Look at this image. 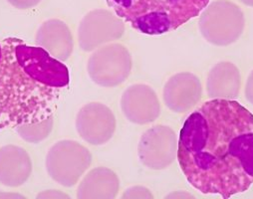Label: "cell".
<instances>
[{
	"label": "cell",
	"instance_id": "obj_1",
	"mask_svg": "<svg viewBox=\"0 0 253 199\" xmlns=\"http://www.w3.org/2000/svg\"><path fill=\"white\" fill-rule=\"evenodd\" d=\"M176 156L200 192L229 198L247 191L253 184V114L236 101L206 102L185 119Z\"/></svg>",
	"mask_w": 253,
	"mask_h": 199
},
{
	"label": "cell",
	"instance_id": "obj_2",
	"mask_svg": "<svg viewBox=\"0 0 253 199\" xmlns=\"http://www.w3.org/2000/svg\"><path fill=\"white\" fill-rule=\"evenodd\" d=\"M1 45L0 130L54 116L60 90L70 83L66 65L19 38H5Z\"/></svg>",
	"mask_w": 253,
	"mask_h": 199
},
{
	"label": "cell",
	"instance_id": "obj_3",
	"mask_svg": "<svg viewBox=\"0 0 253 199\" xmlns=\"http://www.w3.org/2000/svg\"><path fill=\"white\" fill-rule=\"evenodd\" d=\"M121 19L147 35H162L199 16L210 0H107Z\"/></svg>",
	"mask_w": 253,
	"mask_h": 199
},
{
	"label": "cell",
	"instance_id": "obj_4",
	"mask_svg": "<svg viewBox=\"0 0 253 199\" xmlns=\"http://www.w3.org/2000/svg\"><path fill=\"white\" fill-rule=\"evenodd\" d=\"M245 27L242 10L228 0H216L207 6L200 18L204 38L215 46H228L236 42Z\"/></svg>",
	"mask_w": 253,
	"mask_h": 199
},
{
	"label": "cell",
	"instance_id": "obj_5",
	"mask_svg": "<svg viewBox=\"0 0 253 199\" xmlns=\"http://www.w3.org/2000/svg\"><path fill=\"white\" fill-rule=\"evenodd\" d=\"M92 162L89 150L76 141L63 140L51 147L46 157V169L60 185L74 186Z\"/></svg>",
	"mask_w": 253,
	"mask_h": 199
},
{
	"label": "cell",
	"instance_id": "obj_6",
	"mask_svg": "<svg viewBox=\"0 0 253 199\" xmlns=\"http://www.w3.org/2000/svg\"><path fill=\"white\" fill-rule=\"evenodd\" d=\"M132 56L123 44L112 43L96 49L88 60L87 70L91 80L105 88L124 83L132 71Z\"/></svg>",
	"mask_w": 253,
	"mask_h": 199
},
{
	"label": "cell",
	"instance_id": "obj_7",
	"mask_svg": "<svg viewBox=\"0 0 253 199\" xmlns=\"http://www.w3.org/2000/svg\"><path fill=\"white\" fill-rule=\"evenodd\" d=\"M125 32V24L117 15L107 9L88 12L78 28V41L85 52L95 51L112 41L120 39Z\"/></svg>",
	"mask_w": 253,
	"mask_h": 199
},
{
	"label": "cell",
	"instance_id": "obj_8",
	"mask_svg": "<svg viewBox=\"0 0 253 199\" xmlns=\"http://www.w3.org/2000/svg\"><path fill=\"white\" fill-rule=\"evenodd\" d=\"M138 155L140 161L150 169L167 168L177 155V140L174 131L164 124L149 128L141 137Z\"/></svg>",
	"mask_w": 253,
	"mask_h": 199
},
{
	"label": "cell",
	"instance_id": "obj_9",
	"mask_svg": "<svg viewBox=\"0 0 253 199\" xmlns=\"http://www.w3.org/2000/svg\"><path fill=\"white\" fill-rule=\"evenodd\" d=\"M79 136L92 146L108 143L116 130V118L112 110L98 102L83 106L76 118Z\"/></svg>",
	"mask_w": 253,
	"mask_h": 199
},
{
	"label": "cell",
	"instance_id": "obj_10",
	"mask_svg": "<svg viewBox=\"0 0 253 199\" xmlns=\"http://www.w3.org/2000/svg\"><path fill=\"white\" fill-rule=\"evenodd\" d=\"M121 109L126 119L136 124L155 121L161 115V105L156 92L146 84H135L125 90Z\"/></svg>",
	"mask_w": 253,
	"mask_h": 199
},
{
	"label": "cell",
	"instance_id": "obj_11",
	"mask_svg": "<svg viewBox=\"0 0 253 199\" xmlns=\"http://www.w3.org/2000/svg\"><path fill=\"white\" fill-rule=\"evenodd\" d=\"M203 86L193 73H177L169 78L164 88V102L172 112L181 114L194 108L202 99Z\"/></svg>",
	"mask_w": 253,
	"mask_h": 199
},
{
	"label": "cell",
	"instance_id": "obj_12",
	"mask_svg": "<svg viewBox=\"0 0 253 199\" xmlns=\"http://www.w3.org/2000/svg\"><path fill=\"white\" fill-rule=\"evenodd\" d=\"M36 43L53 58L67 61L74 48L73 36L68 25L60 19L44 21L36 33Z\"/></svg>",
	"mask_w": 253,
	"mask_h": 199
},
{
	"label": "cell",
	"instance_id": "obj_13",
	"mask_svg": "<svg viewBox=\"0 0 253 199\" xmlns=\"http://www.w3.org/2000/svg\"><path fill=\"white\" fill-rule=\"evenodd\" d=\"M32 172V161L21 147L7 145L0 148V183L9 187L24 184Z\"/></svg>",
	"mask_w": 253,
	"mask_h": 199
},
{
	"label": "cell",
	"instance_id": "obj_14",
	"mask_svg": "<svg viewBox=\"0 0 253 199\" xmlns=\"http://www.w3.org/2000/svg\"><path fill=\"white\" fill-rule=\"evenodd\" d=\"M120 189L117 174L108 167L90 170L77 188L79 199H114Z\"/></svg>",
	"mask_w": 253,
	"mask_h": 199
},
{
	"label": "cell",
	"instance_id": "obj_15",
	"mask_svg": "<svg viewBox=\"0 0 253 199\" xmlns=\"http://www.w3.org/2000/svg\"><path fill=\"white\" fill-rule=\"evenodd\" d=\"M241 76L236 66L230 62H219L211 70L207 80V91L213 99L238 97Z\"/></svg>",
	"mask_w": 253,
	"mask_h": 199
},
{
	"label": "cell",
	"instance_id": "obj_16",
	"mask_svg": "<svg viewBox=\"0 0 253 199\" xmlns=\"http://www.w3.org/2000/svg\"><path fill=\"white\" fill-rule=\"evenodd\" d=\"M54 125V116L35 123H25L16 127L19 137L27 143L38 144L49 137Z\"/></svg>",
	"mask_w": 253,
	"mask_h": 199
},
{
	"label": "cell",
	"instance_id": "obj_17",
	"mask_svg": "<svg viewBox=\"0 0 253 199\" xmlns=\"http://www.w3.org/2000/svg\"><path fill=\"white\" fill-rule=\"evenodd\" d=\"M123 199H153L151 191L144 186H132L126 189L122 195Z\"/></svg>",
	"mask_w": 253,
	"mask_h": 199
},
{
	"label": "cell",
	"instance_id": "obj_18",
	"mask_svg": "<svg viewBox=\"0 0 253 199\" xmlns=\"http://www.w3.org/2000/svg\"><path fill=\"white\" fill-rule=\"evenodd\" d=\"M7 1L13 7L25 10V9L35 7L36 5H38L41 2V0H7Z\"/></svg>",
	"mask_w": 253,
	"mask_h": 199
},
{
	"label": "cell",
	"instance_id": "obj_19",
	"mask_svg": "<svg viewBox=\"0 0 253 199\" xmlns=\"http://www.w3.org/2000/svg\"><path fill=\"white\" fill-rule=\"evenodd\" d=\"M36 198L41 199H63V198H69V195L66 193H63L59 190H46L39 193Z\"/></svg>",
	"mask_w": 253,
	"mask_h": 199
},
{
	"label": "cell",
	"instance_id": "obj_20",
	"mask_svg": "<svg viewBox=\"0 0 253 199\" xmlns=\"http://www.w3.org/2000/svg\"><path fill=\"white\" fill-rule=\"evenodd\" d=\"M245 98L253 105V71L249 74L245 85Z\"/></svg>",
	"mask_w": 253,
	"mask_h": 199
},
{
	"label": "cell",
	"instance_id": "obj_21",
	"mask_svg": "<svg viewBox=\"0 0 253 199\" xmlns=\"http://www.w3.org/2000/svg\"><path fill=\"white\" fill-rule=\"evenodd\" d=\"M0 198H10V199H15V198H25L23 195L18 194V193H5L2 192L0 193Z\"/></svg>",
	"mask_w": 253,
	"mask_h": 199
},
{
	"label": "cell",
	"instance_id": "obj_22",
	"mask_svg": "<svg viewBox=\"0 0 253 199\" xmlns=\"http://www.w3.org/2000/svg\"><path fill=\"white\" fill-rule=\"evenodd\" d=\"M177 196H178V197H193V195H191V194H186V193H185V194H183V193L181 194L180 192H177L176 194L172 193V194H170V195H169V196H167V197H168V198H169V197H174V198H176Z\"/></svg>",
	"mask_w": 253,
	"mask_h": 199
},
{
	"label": "cell",
	"instance_id": "obj_23",
	"mask_svg": "<svg viewBox=\"0 0 253 199\" xmlns=\"http://www.w3.org/2000/svg\"><path fill=\"white\" fill-rule=\"evenodd\" d=\"M239 1L247 6H250V7H253V0H239Z\"/></svg>",
	"mask_w": 253,
	"mask_h": 199
},
{
	"label": "cell",
	"instance_id": "obj_24",
	"mask_svg": "<svg viewBox=\"0 0 253 199\" xmlns=\"http://www.w3.org/2000/svg\"><path fill=\"white\" fill-rule=\"evenodd\" d=\"M2 59V45H1V42H0V61H1Z\"/></svg>",
	"mask_w": 253,
	"mask_h": 199
}]
</instances>
